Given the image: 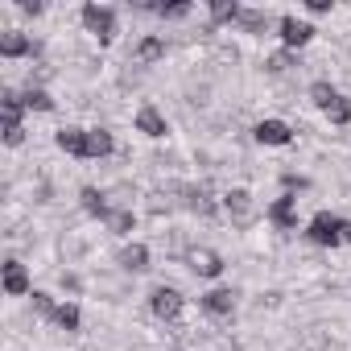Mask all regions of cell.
<instances>
[{
  "label": "cell",
  "mask_w": 351,
  "mask_h": 351,
  "mask_svg": "<svg viewBox=\"0 0 351 351\" xmlns=\"http://www.w3.org/2000/svg\"><path fill=\"white\" fill-rule=\"evenodd\" d=\"M136 128H141L145 136H165V120H161L157 108H141V112H136Z\"/></svg>",
  "instance_id": "11"
},
{
  "label": "cell",
  "mask_w": 351,
  "mask_h": 351,
  "mask_svg": "<svg viewBox=\"0 0 351 351\" xmlns=\"http://www.w3.org/2000/svg\"><path fill=\"white\" fill-rule=\"evenodd\" d=\"M281 38H285V46H306L314 38V29L306 21H298V17H285L281 21Z\"/></svg>",
  "instance_id": "7"
},
{
  "label": "cell",
  "mask_w": 351,
  "mask_h": 351,
  "mask_svg": "<svg viewBox=\"0 0 351 351\" xmlns=\"http://www.w3.org/2000/svg\"><path fill=\"white\" fill-rule=\"evenodd\" d=\"M25 141V128L21 124H5V145H21Z\"/></svg>",
  "instance_id": "29"
},
{
  "label": "cell",
  "mask_w": 351,
  "mask_h": 351,
  "mask_svg": "<svg viewBox=\"0 0 351 351\" xmlns=\"http://www.w3.org/2000/svg\"><path fill=\"white\" fill-rule=\"evenodd\" d=\"M191 269H195L199 277H219V273H223V261H219V252H211V248H195V252H191Z\"/></svg>",
  "instance_id": "4"
},
{
  "label": "cell",
  "mask_w": 351,
  "mask_h": 351,
  "mask_svg": "<svg viewBox=\"0 0 351 351\" xmlns=\"http://www.w3.org/2000/svg\"><path fill=\"white\" fill-rule=\"evenodd\" d=\"M343 244H351V223L343 219Z\"/></svg>",
  "instance_id": "32"
},
{
  "label": "cell",
  "mask_w": 351,
  "mask_h": 351,
  "mask_svg": "<svg viewBox=\"0 0 351 351\" xmlns=\"http://www.w3.org/2000/svg\"><path fill=\"white\" fill-rule=\"evenodd\" d=\"M108 153H112V136L99 132V128L87 132V157H108Z\"/></svg>",
  "instance_id": "15"
},
{
  "label": "cell",
  "mask_w": 351,
  "mask_h": 351,
  "mask_svg": "<svg viewBox=\"0 0 351 351\" xmlns=\"http://www.w3.org/2000/svg\"><path fill=\"white\" fill-rule=\"evenodd\" d=\"M203 306H207L211 314H232V306H236V298H232V289H211V293L203 298Z\"/></svg>",
  "instance_id": "14"
},
{
  "label": "cell",
  "mask_w": 351,
  "mask_h": 351,
  "mask_svg": "<svg viewBox=\"0 0 351 351\" xmlns=\"http://www.w3.org/2000/svg\"><path fill=\"white\" fill-rule=\"evenodd\" d=\"M153 13H161V17H186L191 13V5H149Z\"/></svg>",
  "instance_id": "26"
},
{
  "label": "cell",
  "mask_w": 351,
  "mask_h": 351,
  "mask_svg": "<svg viewBox=\"0 0 351 351\" xmlns=\"http://www.w3.org/2000/svg\"><path fill=\"white\" fill-rule=\"evenodd\" d=\"M58 149H66L75 157H87V132L83 128H62L58 132Z\"/></svg>",
  "instance_id": "12"
},
{
  "label": "cell",
  "mask_w": 351,
  "mask_h": 351,
  "mask_svg": "<svg viewBox=\"0 0 351 351\" xmlns=\"http://www.w3.org/2000/svg\"><path fill=\"white\" fill-rule=\"evenodd\" d=\"M25 108H34V112H50V108H54V99H50L42 87H29V91H25Z\"/></svg>",
  "instance_id": "19"
},
{
  "label": "cell",
  "mask_w": 351,
  "mask_h": 351,
  "mask_svg": "<svg viewBox=\"0 0 351 351\" xmlns=\"http://www.w3.org/2000/svg\"><path fill=\"white\" fill-rule=\"evenodd\" d=\"M240 21H244L248 29H265V25H269V13H240Z\"/></svg>",
  "instance_id": "27"
},
{
  "label": "cell",
  "mask_w": 351,
  "mask_h": 351,
  "mask_svg": "<svg viewBox=\"0 0 351 351\" xmlns=\"http://www.w3.org/2000/svg\"><path fill=\"white\" fill-rule=\"evenodd\" d=\"M5 289H9L13 298L29 293V273H25V265H17V261H9V265H5Z\"/></svg>",
  "instance_id": "8"
},
{
  "label": "cell",
  "mask_w": 351,
  "mask_h": 351,
  "mask_svg": "<svg viewBox=\"0 0 351 351\" xmlns=\"http://www.w3.org/2000/svg\"><path fill=\"white\" fill-rule=\"evenodd\" d=\"M306 236H310L314 244H322V248H335V244H343V219L330 215V211H318V215L310 219Z\"/></svg>",
  "instance_id": "1"
},
{
  "label": "cell",
  "mask_w": 351,
  "mask_h": 351,
  "mask_svg": "<svg viewBox=\"0 0 351 351\" xmlns=\"http://www.w3.org/2000/svg\"><path fill=\"white\" fill-rule=\"evenodd\" d=\"M83 25H87L99 42H112V34H116V17H112V9H104V5H87V9H83Z\"/></svg>",
  "instance_id": "2"
},
{
  "label": "cell",
  "mask_w": 351,
  "mask_h": 351,
  "mask_svg": "<svg viewBox=\"0 0 351 351\" xmlns=\"http://www.w3.org/2000/svg\"><path fill=\"white\" fill-rule=\"evenodd\" d=\"M153 314L157 318H165V322H173V318H178L182 314V293L178 289H153Z\"/></svg>",
  "instance_id": "3"
},
{
  "label": "cell",
  "mask_w": 351,
  "mask_h": 351,
  "mask_svg": "<svg viewBox=\"0 0 351 351\" xmlns=\"http://www.w3.org/2000/svg\"><path fill=\"white\" fill-rule=\"evenodd\" d=\"M120 265H124V269H132V273L149 269V248H145V244H128V248L120 252Z\"/></svg>",
  "instance_id": "13"
},
{
  "label": "cell",
  "mask_w": 351,
  "mask_h": 351,
  "mask_svg": "<svg viewBox=\"0 0 351 351\" xmlns=\"http://www.w3.org/2000/svg\"><path fill=\"white\" fill-rule=\"evenodd\" d=\"M34 46H29V38L21 34V29H5V34H0V54H5V58H25Z\"/></svg>",
  "instance_id": "6"
},
{
  "label": "cell",
  "mask_w": 351,
  "mask_h": 351,
  "mask_svg": "<svg viewBox=\"0 0 351 351\" xmlns=\"http://www.w3.org/2000/svg\"><path fill=\"white\" fill-rule=\"evenodd\" d=\"M256 141H261V145H289L293 132H289V124H281V120H265V124H256Z\"/></svg>",
  "instance_id": "5"
},
{
  "label": "cell",
  "mask_w": 351,
  "mask_h": 351,
  "mask_svg": "<svg viewBox=\"0 0 351 351\" xmlns=\"http://www.w3.org/2000/svg\"><path fill=\"white\" fill-rule=\"evenodd\" d=\"M326 116H330L335 124H347V120H351V104H347L343 95H335V99L326 104Z\"/></svg>",
  "instance_id": "20"
},
{
  "label": "cell",
  "mask_w": 351,
  "mask_h": 351,
  "mask_svg": "<svg viewBox=\"0 0 351 351\" xmlns=\"http://www.w3.org/2000/svg\"><path fill=\"white\" fill-rule=\"evenodd\" d=\"M228 211H232V219H236L240 228L252 223V199H248L244 191H232V195H228Z\"/></svg>",
  "instance_id": "9"
},
{
  "label": "cell",
  "mask_w": 351,
  "mask_h": 351,
  "mask_svg": "<svg viewBox=\"0 0 351 351\" xmlns=\"http://www.w3.org/2000/svg\"><path fill=\"white\" fill-rule=\"evenodd\" d=\"M165 54V42L161 38H145L141 46H136V62H153V58H161Z\"/></svg>",
  "instance_id": "17"
},
{
  "label": "cell",
  "mask_w": 351,
  "mask_h": 351,
  "mask_svg": "<svg viewBox=\"0 0 351 351\" xmlns=\"http://www.w3.org/2000/svg\"><path fill=\"white\" fill-rule=\"evenodd\" d=\"M34 310H38V314H50V318L58 314V306H54V298H50V293H34Z\"/></svg>",
  "instance_id": "25"
},
{
  "label": "cell",
  "mask_w": 351,
  "mask_h": 351,
  "mask_svg": "<svg viewBox=\"0 0 351 351\" xmlns=\"http://www.w3.org/2000/svg\"><path fill=\"white\" fill-rule=\"evenodd\" d=\"M108 228H112L116 236L132 232V211H112V215H108Z\"/></svg>",
  "instance_id": "23"
},
{
  "label": "cell",
  "mask_w": 351,
  "mask_h": 351,
  "mask_svg": "<svg viewBox=\"0 0 351 351\" xmlns=\"http://www.w3.org/2000/svg\"><path fill=\"white\" fill-rule=\"evenodd\" d=\"M306 5H310V13H326V9H330V0H306Z\"/></svg>",
  "instance_id": "30"
},
{
  "label": "cell",
  "mask_w": 351,
  "mask_h": 351,
  "mask_svg": "<svg viewBox=\"0 0 351 351\" xmlns=\"http://www.w3.org/2000/svg\"><path fill=\"white\" fill-rule=\"evenodd\" d=\"M54 322H58L62 330H75V326H79V306L62 302V306H58V314H54Z\"/></svg>",
  "instance_id": "21"
},
{
  "label": "cell",
  "mask_w": 351,
  "mask_h": 351,
  "mask_svg": "<svg viewBox=\"0 0 351 351\" xmlns=\"http://www.w3.org/2000/svg\"><path fill=\"white\" fill-rule=\"evenodd\" d=\"M211 17H215V21H236V17H240V5H236V0H215V5H211Z\"/></svg>",
  "instance_id": "22"
},
{
  "label": "cell",
  "mask_w": 351,
  "mask_h": 351,
  "mask_svg": "<svg viewBox=\"0 0 351 351\" xmlns=\"http://www.w3.org/2000/svg\"><path fill=\"white\" fill-rule=\"evenodd\" d=\"M310 95H314V104H318V108H322V112H326V104H330V99H335V95H339V91H335V87H330V83H314V91H310Z\"/></svg>",
  "instance_id": "24"
},
{
  "label": "cell",
  "mask_w": 351,
  "mask_h": 351,
  "mask_svg": "<svg viewBox=\"0 0 351 351\" xmlns=\"http://www.w3.org/2000/svg\"><path fill=\"white\" fill-rule=\"evenodd\" d=\"M79 199H83V207H87L91 215H99V219H108V215H112V211H108V203H104V195H99L95 186H87V191H83Z\"/></svg>",
  "instance_id": "16"
},
{
  "label": "cell",
  "mask_w": 351,
  "mask_h": 351,
  "mask_svg": "<svg viewBox=\"0 0 351 351\" xmlns=\"http://www.w3.org/2000/svg\"><path fill=\"white\" fill-rule=\"evenodd\" d=\"M269 219H273L277 228H285V232H289V228H298V211H293V199H289V195H285V199H277V203L269 207Z\"/></svg>",
  "instance_id": "10"
},
{
  "label": "cell",
  "mask_w": 351,
  "mask_h": 351,
  "mask_svg": "<svg viewBox=\"0 0 351 351\" xmlns=\"http://www.w3.org/2000/svg\"><path fill=\"white\" fill-rule=\"evenodd\" d=\"M21 108H25V95L5 91V124H21Z\"/></svg>",
  "instance_id": "18"
},
{
  "label": "cell",
  "mask_w": 351,
  "mask_h": 351,
  "mask_svg": "<svg viewBox=\"0 0 351 351\" xmlns=\"http://www.w3.org/2000/svg\"><path fill=\"white\" fill-rule=\"evenodd\" d=\"M289 66H293L289 54H273V58H269V71H273V75H281V71H289Z\"/></svg>",
  "instance_id": "28"
},
{
  "label": "cell",
  "mask_w": 351,
  "mask_h": 351,
  "mask_svg": "<svg viewBox=\"0 0 351 351\" xmlns=\"http://www.w3.org/2000/svg\"><path fill=\"white\" fill-rule=\"evenodd\" d=\"M21 13H29V17H38V13H42V5H38V0H25V5H21Z\"/></svg>",
  "instance_id": "31"
}]
</instances>
